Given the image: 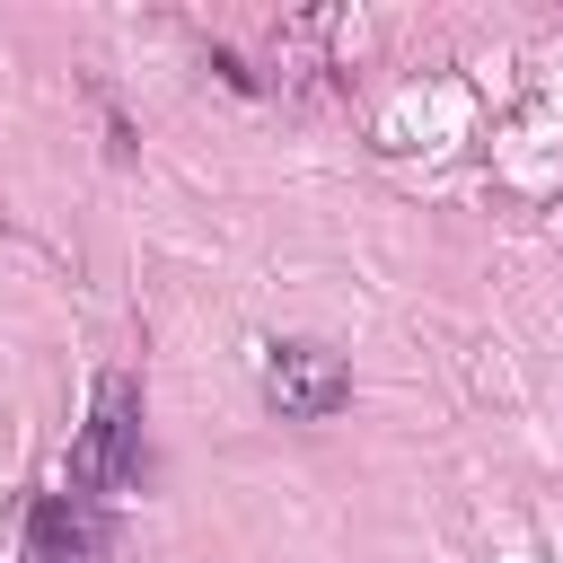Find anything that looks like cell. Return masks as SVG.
<instances>
[{
    "label": "cell",
    "instance_id": "3957f363",
    "mask_svg": "<svg viewBox=\"0 0 563 563\" xmlns=\"http://www.w3.org/2000/svg\"><path fill=\"white\" fill-rule=\"evenodd\" d=\"M114 519L97 493H44L26 510V563H106Z\"/></svg>",
    "mask_w": 563,
    "mask_h": 563
},
{
    "label": "cell",
    "instance_id": "6da1fadb",
    "mask_svg": "<svg viewBox=\"0 0 563 563\" xmlns=\"http://www.w3.org/2000/svg\"><path fill=\"white\" fill-rule=\"evenodd\" d=\"M141 413H150V396H141V378L132 369H106L97 387H88V431H79V449H70V493H132L141 484Z\"/></svg>",
    "mask_w": 563,
    "mask_h": 563
},
{
    "label": "cell",
    "instance_id": "7a4b0ae2",
    "mask_svg": "<svg viewBox=\"0 0 563 563\" xmlns=\"http://www.w3.org/2000/svg\"><path fill=\"white\" fill-rule=\"evenodd\" d=\"M264 405L282 413V422H325V413H343L352 405V369H343V352H325V343H264Z\"/></svg>",
    "mask_w": 563,
    "mask_h": 563
}]
</instances>
